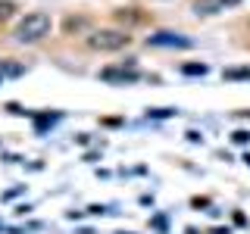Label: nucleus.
Returning <instances> with one entry per match:
<instances>
[{
  "instance_id": "nucleus-3",
  "label": "nucleus",
  "mask_w": 250,
  "mask_h": 234,
  "mask_svg": "<svg viewBox=\"0 0 250 234\" xmlns=\"http://www.w3.org/2000/svg\"><path fill=\"white\" fill-rule=\"evenodd\" d=\"M100 78H104V81H109V84H128V81H138V69L135 66H128L125 69V62L122 66H109V69H104V72H100Z\"/></svg>"
},
{
  "instance_id": "nucleus-4",
  "label": "nucleus",
  "mask_w": 250,
  "mask_h": 234,
  "mask_svg": "<svg viewBox=\"0 0 250 234\" xmlns=\"http://www.w3.org/2000/svg\"><path fill=\"white\" fill-rule=\"evenodd\" d=\"M147 44H150V47H182V50L191 47V41L182 38V35H175V31H156V35L147 38Z\"/></svg>"
},
{
  "instance_id": "nucleus-1",
  "label": "nucleus",
  "mask_w": 250,
  "mask_h": 234,
  "mask_svg": "<svg viewBox=\"0 0 250 234\" xmlns=\"http://www.w3.org/2000/svg\"><path fill=\"white\" fill-rule=\"evenodd\" d=\"M50 28H53V19L47 13L41 10H35V13H25L19 19V25H16L13 31V38L19 44H38V41H44L47 35H50Z\"/></svg>"
},
{
  "instance_id": "nucleus-2",
  "label": "nucleus",
  "mask_w": 250,
  "mask_h": 234,
  "mask_svg": "<svg viewBox=\"0 0 250 234\" xmlns=\"http://www.w3.org/2000/svg\"><path fill=\"white\" fill-rule=\"evenodd\" d=\"M128 41H131V35H125V31H119V28H97V31L88 35V47L91 50H104V53L122 50Z\"/></svg>"
},
{
  "instance_id": "nucleus-7",
  "label": "nucleus",
  "mask_w": 250,
  "mask_h": 234,
  "mask_svg": "<svg viewBox=\"0 0 250 234\" xmlns=\"http://www.w3.org/2000/svg\"><path fill=\"white\" fill-rule=\"evenodd\" d=\"M225 78H244V81H250V69H225Z\"/></svg>"
},
{
  "instance_id": "nucleus-6",
  "label": "nucleus",
  "mask_w": 250,
  "mask_h": 234,
  "mask_svg": "<svg viewBox=\"0 0 250 234\" xmlns=\"http://www.w3.org/2000/svg\"><path fill=\"white\" fill-rule=\"evenodd\" d=\"M13 16H16V3L13 0H0V22L13 19Z\"/></svg>"
},
{
  "instance_id": "nucleus-5",
  "label": "nucleus",
  "mask_w": 250,
  "mask_h": 234,
  "mask_svg": "<svg viewBox=\"0 0 250 234\" xmlns=\"http://www.w3.org/2000/svg\"><path fill=\"white\" fill-rule=\"evenodd\" d=\"M234 3H241V0H194V13L197 16H213V13L229 10Z\"/></svg>"
},
{
  "instance_id": "nucleus-9",
  "label": "nucleus",
  "mask_w": 250,
  "mask_h": 234,
  "mask_svg": "<svg viewBox=\"0 0 250 234\" xmlns=\"http://www.w3.org/2000/svg\"><path fill=\"white\" fill-rule=\"evenodd\" d=\"M234 140H238V144H247L250 135H247V131H234Z\"/></svg>"
},
{
  "instance_id": "nucleus-8",
  "label": "nucleus",
  "mask_w": 250,
  "mask_h": 234,
  "mask_svg": "<svg viewBox=\"0 0 250 234\" xmlns=\"http://www.w3.org/2000/svg\"><path fill=\"white\" fill-rule=\"evenodd\" d=\"M203 72H207L203 62H200V66H197V62H188V66H185V75H203Z\"/></svg>"
},
{
  "instance_id": "nucleus-10",
  "label": "nucleus",
  "mask_w": 250,
  "mask_h": 234,
  "mask_svg": "<svg viewBox=\"0 0 250 234\" xmlns=\"http://www.w3.org/2000/svg\"><path fill=\"white\" fill-rule=\"evenodd\" d=\"M150 116H156V119H166V116H172V109H156V113H150Z\"/></svg>"
}]
</instances>
